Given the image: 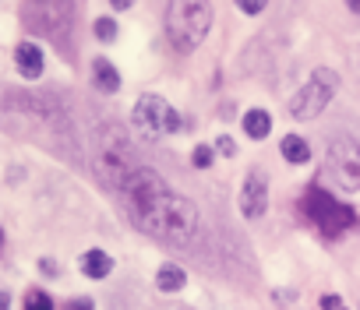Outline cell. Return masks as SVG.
<instances>
[{
    "label": "cell",
    "instance_id": "9c48e42d",
    "mask_svg": "<svg viewBox=\"0 0 360 310\" xmlns=\"http://www.w3.org/2000/svg\"><path fill=\"white\" fill-rule=\"evenodd\" d=\"M265 208H269V180L262 170H251L240 187V212H244V219H262Z\"/></svg>",
    "mask_w": 360,
    "mask_h": 310
},
{
    "label": "cell",
    "instance_id": "7402d4cb",
    "mask_svg": "<svg viewBox=\"0 0 360 310\" xmlns=\"http://www.w3.org/2000/svg\"><path fill=\"white\" fill-rule=\"evenodd\" d=\"M216 148H219L223 155H237V144H233V137H219V141H216Z\"/></svg>",
    "mask_w": 360,
    "mask_h": 310
},
{
    "label": "cell",
    "instance_id": "52a82bcc",
    "mask_svg": "<svg viewBox=\"0 0 360 310\" xmlns=\"http://www.w3.org/2000/svg\"><path fill=\"white\" fill-rule=\"evenodd\" d=\"M335 92H339V74L328 71V67H318L311 74V81L290 99V116L293 120H314V116H321V109L335 99Z\"/></svg>",
    "mask_w": 360,
    "mask_h": 310
},
{
    "label": "cell",
    "instance_id": "7c38bea8",
    "mask_svg": "<svg viewBox=\"0 0 360 310\" xmlns=\"http://www.w3.org/2000/svg\"><path fill=\"white\" fill-rule=\"evenodd\" d=\"M92 81H96L99 92H117V88H120V74H117V67H113L106 57L92 60Z\"/></svg>",
    "mask_w": 360,
    "mask_h": 310
},
{
    "label": "cell",
    "instance_id": "6da1fadb",
    "mask_svg": "<svg viewBox=\"0 0 360 310\" xmlns=\"http://www.w3.org/2000/svg\"><path fill=\"white\" fill-rule=\"evenodd\" d=\"M124 194H127L131 219L152 240L180 247V243H188L198 233V208H195V201L184 198V194H176L155 170L141 166L127 180Z\"/></svg>",
    "mask_w": 360,
    "mask_h": 310
},
{
    "label": "cell",
    "instance_id": "5b68a950",
    "mask_svg": "<svg viewBox=\"0 0 360 310\" xmlns=\"http://www.w3.org/2000/svg\"><path fill=\"white\" fill-rule=\"evenodd\" d=\"M22 25L46 39H64V32L75 25V4L71 0H25L22 4Z\"/></svg>",
    "mask_w": 360,
    "mask_h": 310
},
{
    "label": "cell",
    "instance_id": "44dd1931",
    "mask_svg": "<svg viewBox=\"0 0 360 310\" xmlns=\"http://www.w3.org/2000/svg\"><path fill=\"white\" fill-rule=\"evenodd\" d=\"M64 310H96V303H92L89 296H75V299H68Z\"/></svg>",
    "mask_w": 360,
    "mask_h": 310
},
{
    "label": "cell",
    "instance_id": "4fadbf2b",
    "mask_svg": "<svg viewBox=\"0 0 360 310\" xmlns=\"http://www.w3.org/2000/svg\"><path fill=\"white\" fill-rule=\"evenodd\" d=\"M279 151H283V159L293 163V166H304V163L311 159V144H307L300 134H286L283 144H279Z\"/></svg>",
    "mask_w": 360,
    "mask_h": 310
},
{
    "label": "cell",
    "instance_id": "cb8c5ba5",
    "mask_svg": "<svg viewBox=\"0 0 360 310\" xmlns=\"http://www.w3.org/2000/svg\"><path fill=\"white\" fill-rule=\"evenodd\" d=\"M110 4H113V8H117V11H127V8H131V4H134V0H110Z\"/></svg>",
    "mask_w": 360,
    "mask_h": 310
},
{
    "label": "cell",
    "instance_id": "ac0fdd59",
    "mask_svg": "<svg viewBox=\"0 0 360 310\" xmlns=\"http://www.w3.org/2000/svg\"><path fill=\"white\" fill-rule=\"evenodd\" d=\"M96 36H99L103 43H113V39H117V22H113V18H99V22H96Z\"/></svg>",
    "mask_w": 360,
    "mask_h": 310
},
{
    "label": "cell",
    "instance_id": "30bf717a",
    "mask_svg": "<svg viewBox=\"0 0 360 310\" xmlns=\"http://www.w3.org/2000/svg\"><path fill=\"white\" fill-rule=\"evenodd\" d=\"M15 64H18V71H22L25 78H39V74H43V50L25 39V43L15 46Z\"/></svg>",
    "mask_w": 360,
    "mask_h": 310
},
{
    "label": "cell",
    "instance_id": "3957f363",
    "mask_svg": "<svg viewBox=\"0 0 360 310\" xmlns=\"http://www.w3.org/2000/svg\"><path fill=\"white\" fill-rule=\"evenodd\" d=\"M162 25L176 53H191L212 29V4L209 0H169Z\"/></svg>",
    "mask_w": 360,
    "mask_h": 310
},
{
    "label": "cell",
    "instance_id": "603a6c76",
    "mask_svg": "<svg viewBox=\"0 0 360 310\" xmlns=\"http://www.w3.org/2000/svg\"><path fill=\"white\" fill-rule=\"evenodd\" d=\"M39 271H43V275H57V261L43 257V261H39Z\"/></svg>",
    "mask_w": 360,
    "mask_h": 310
},
{
    "label": "cell",
    "instance_id": "ba28073f",
    "mask_svg": "<svg viewBox=\"0 0 360 310\" xmlns=\"http://www.w3.org/2000/svg\"><path fill=\"white\" fill-rule=\"evenodd\" d=\"M325 173L342 191H360V137H335L325 151Z\"/></svg>",
    "mask_w": 360,
    "mask_h": 310
},
{
    "label": "cell",
    "instance_id": "484cf974",
    "mask_svg": "<svg viewBox=\"0 0 360 310\" xmlns=\"http://www.w3.org/2000/svg\"><path fill=\"white\" fill-rule=\"evenodd\" d=\"M173 310H191V306H173Z\"/></svg>",
    "mask_w": 360,
    "mask_h": 310
},
{
    "label": "cell",
    "instance_id": "277c9868",
    "mask_svg": "<svg viewBox=\"0 0 360 310\" xmlns=\"http://www.w3.org/2000/svg\"><path fill=\"white\" fill-rule=\"evenodd\" d=\"M300 212L307 215V222H314L325 236H339L346 229H353L360 222L356 208L346 205V201H335L332 194H325L321 187H311L304 198H300Z\"/></svg>",
    "mask_w": 360,
    "mask_h": 310
},
{
    "label": "cell",
    "instance_id": "7a4b0ae2",
    "mask_svg": "<svg viewBox=\"0 0 360 310\" xmlns=\"http://www.w3.org/2000/svg\"><path fill=\"white\" fill-rule=\"evenodd\" d=\"M92 170L96 177L110 187V191H124L127 180L141 170L138 166V155L131 144V134L120 123H106L96 134V148H92Z\"/></svg>",
    "mask_w": 360,
    "mask_h": 310
},
{
    "label": "cell",
    "instance_id": "ffe728a7",
    "mask_svg": "<svg viewBox=\"0 0 360 310\" xmlns=\"http://www.w3.org/2000/svg\"><path fill=\"white\" fill-rule=\"evenodd\" d=\"M318 303H321V310H346V303H342V299H339L335 292H325V296H321Z\"/></svg>",
    "mask_w": 360,
    "mask_h": 310
},
{
    "label": "cell",
    "instance_id": "d6986e66",
    "mask_svg": "<svg viewBox=\"0 0 360 310\" xmlns=\"http://www.w3.org/2000/svg\"><path fill=\"white\" fill-rule=\"evenodd\" d=\"M265 4H269V0H237V8H240L244 15H262Z\"/></svg>",
    "mask_w": 360,
    "mask_h": 310
},
{
    "label": "cell",
    "instance_id": "e0dca14e",
    "mask_svg": "<svg viewBox=\"0 0 360 310\" xmlns=\"http://www.w3.org/2000/svg\"><path fill=\"white\" fill-rule=\"evenodd\" d=\"M191 163H195L198 170H209V166L216 163V144H198L195 155H191Z\"/></svg>",
    "mask_w": 360,
    "mask_h": 310
},
{
    "label": "cell",
    "instance_id": "9a60e30c",
    "mask_svg": "<svg viewBox=\"0 0 360 310\" xmlns=\"http://www.w3.org/2000/svg\"><path fill=\"white\" fill-rule=\"evenodd\" d=\"M269 130H272V116H269L265 109H248V113H244V134H248V137L262 141Z\"/></svg>",
    "mask_w": 360,
    "mask_h": 310
},
{
    "label": "cell",
    "instance_id": "d4e9b609",
    "mask_svg": "<svg viewBox=\"0 0 360 310\" xmlns=\"http://www.w3.org/2000/svg\"><path fill=\"white\" fill-rule=\"evenodd\" d=\"M346 4H349V11H356V15H360V0H346Z\"/></svg>",
    "mask_w": 360,
    "mask_h": 310
},
{
    "label": "cell",
    "instance_id": "2e32d148",
    "mask_svg": "<svg viewBox=\"0 0 360 310\" xmlns=\"http://www.w3.org/2000/svg\"><path fill=\"white\" fill-rule=\"evenodd\" d=\"M25 310H53V296L46 289H29L25 292Z\"/></svg>",
    "mask_w": 360,
    "mask_h": 310
},
{
    "label": "cell",
    "instance_id": "5bb4252c",
    "mask_svg": "<svg viewBox=\"0 0 360 310\" xmlns=\"http://www.w3.org/2000/svg\"><path fill=\"white\" fill-rule=\"evenodd\" d=\"M155 285H159L162 292H176V289L188 285V275H184V268H180V264H159Z\"/></svg>",
    "mask_w": 360,
    "mask_h": 310
},
{
    "label": "cell",
    "instance_id": "8fae6325",
    "mask_svg": "<svg viewBox=\"0 0 360 310\" xmlns=\"http://www.w3.org/2000/svg\"><path fill=\"white\" fill-rule=\"evenodd\" d=\"M113 271V257L106 250H85L82 254V275L89 278H106Z\"/></svg>",
    "mask_w": 360,
    "mask_h": 310
},
{
    "label": "cell",
    "instance_id": "8992f818",
    "mask_svg": "<svg viewBox=\"0 0 360 310\" xmlns=\"http://www.w3.org/2000/svg\"><path fill=\"white\" fill-rule=\"evenodd\" d=\"M131 123L145 134V137H166V134H176V130H184V116H180L162 95H138L134 102V113H131Z\"/></svg>",
    "mask_w": 360,
    "mask_h": 310
}]
</instances>
